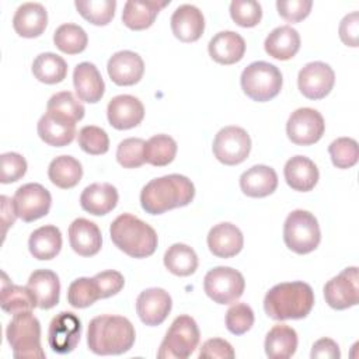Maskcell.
<instances>
[{"instance_id":"cell-1","label":"cell","mask_w":359,"mask_h":359,"mask_svg":"<svg viewBox=\"0 0 359 359\" xmlns=\"http://www.w3.org/2000/svg\"><path fill=\"white\" fill-rule=\"evenodd\" d=\"M195 196V187L181 174H168L150 180L140 192V205L146 213L161 215L187 206Z\"/></svg>"},{"instance_id":"cell-2","label":"cell","mask_w":359,"mask_h":359,"mask_svg":"<svg viewBox=\"0 0 359 359\" xmlns=\"http://www.w3.org/2000/svg\"><path fill=\"white\" fill-rule=\"evenodd\" d=\"M133 324L122 316L102 314L88 323L87 345L95 355H121L135 344Z\"/></svg>"},{"instance_id":"cell-3","label":"cell","mask_w":359,"mask_h":359,"mask_svg":"<svg viewBox=\"0 0 359 359\" xmlns=\"http://www.w3.org/2000/svg\"><path fill=\"white\" fill-rule=\"evenodd\" d=\"M314 306V292L306 282H283L271 287L264 297L265 313L278 321L300 320Z\"/></svg>"},{"instance_id":"cell-4","label":"cell","mask_w":359,"mask_h":359,"mask_svg":"<svg viewBox=\"0 0 359 359\" xmlns=\"http://www.w3.org/2000/svg\"><path fill=\"white\" fill-rule=\"evenodd\" d=\"M112 243L132 258H146L157 248V233L146 222L130 213L119 215L109 226Z\"/></svg>"},{"instance_id":"cell-5","label":"cell","mask_w":359,"mask_h":359,"mask_svg":"<svg viewBox=\"0 0 359 359\" xmlns=\"http://www.w3.org/2000/svg\"><path fill=\"white\" fill-rule=\"evenodd\" d=\"M6 337L15 359L45 358L41 346V324L31 311L14 314L7 325Z\"/></svg>"},{"instance_id":"cell-6","label":"cell","mask_w":359,"mask_h":359,"mask_svg":"<svg viewBox=\"0 0 359 359\" xmlns=\"http://www.w3.org/2000/svg\"><path fill=\"white\" fill-rule=\"evenodd\" d=\"M241 88L252 101L265 102L275 98L282 88L280 70L268 62L259 60L250 63L241 73Z\"/></svg>"},{"instance_id":"cell-7","label":"cell","mask_w":359,"mask_h":359,"mask_svg":"<svg viewBox=\"0 0 359 359\" xmlns=\"http://www.w3.org/2000/svg\"><path fill=\"white\" fill-rule=\"evenodd\" d=\"M321 240V231L316 216L307 210L296 209L287 215L283 224V241L296 254L314 251Z\"/></svg>"},{"instance_id":"cell-8","label":"cell","mask_w":359,"mask_h":359,"mask_svg":"<svg viewBox=\"0 0 359 359\" xmlns=\"http://www.w3.org/2000/svg\"><path fill=\"white\" fill-rule=\"evenodd\" d=\"M199 328L196 321L187 316H178L165 332L157 356L160 359H187L199 344Z\"/></svg>"},{"instance_id":"cell-9","label":"cell","mask_w":359,"mask_h":359,"mask_svg":"<svg viewBox=\"0 0 359 359\" xmlns=\"http://www.w3.org/2000/svg\"><path fill=\"white\" fill-rule=\"evenodd\" d=\"M245 280L241 272L230 266H216L203 279L205 293L217 304H231L244 292Z\"/></svg>"},{"instance_id":"cell-10","label":"cell","mask_w":359,"mask_h":359,"mask_svg":"<svg viewBox=\"0 0 359 359\" xmlns=\"http://www.w3.org/2000/svg\"><path fill=\"white\" fill-rule=\"evenodd\" d=\"M212 150L220 163L226 165L240 164L251 151L250 135L240 126H224L216 133Z\"/></svg>"},{"instance_id":"cell-11","label":"cell","mask_w":359,"mask_h":359,"mask_svg":"<svg viewBox=\"0 0 359 359\" xmlns=\"http://www.w3.org/2000/svg\"><path fill=\"white\" fill-rule=\"evenodd\" d=\"M325 130L323 115L313 108H299L286 122V133L292 143L310 146L317 143Z\"/></svg>"},{"instance_id":"cell-12","label":"cell","mask_w":359,"mask_h":359,"mask_svg":"<svg viewBox=\"0 0 359 359\" xmlns=\"http://www.w3.org/2000/svg\"><path fill=\"white\" fill-rule=\"evenodd\" d=\"M17 216L22 222H34L49 213L52 196L49 191L36 182L21 185L13 198Z\"/></svg>"},{"instance_id":"cell-13","label":"cell","mask_w":359,"mask_h":359,"mask_svg":"<svg viewBox=\"0 0 359 359\" xmlns=\"http://www.w3.org/2000/svg\"><path fill=\"white\" fill-rule=\"evenodd\" d=\"M324 299L335 310H345L358 304L359 276L358 268L349 266L324 285Z\"/></svg>"},{"instance_id":"cell-14","label":"cell","mask_w":359,"mask_h":359,"mask_svg":"<svg viewBox=\"0 0 359 359\" xmlns=\"http://www.w3.org/2000/svg\"><path fill=\"white\" fill-rule=\"evenodd\" d=\"M81 337V321L72 311L56 314L48 328V344L56 353L66 355L74 351Z\"/></svg>"},{"instance_id":"cell-15","label":"cell","mask_w":359,"mask_h":359,"mask_svg":"<svg viewBox=\"0 0 359 359\" xmlns=\"http://www.w3.org/2000/svg\"><path fill=\"white\" fill-rule=\"evenodd\" d=\"M335 83L332 67L324 62H310L303 66L297 76L300 93L309 100H321L330 94Z\"/></svg>"},{"instance_id":"cell-16","label":"cell","mask_w":359,"mask_h":359,"mask_svg":"<svg viewBox=\"0 0 359 359\" xmlns=\"http://www.w3.org/2000/svg\"><path fill=\"white\" fill-rule=\"evenodd\" d=\"M171 307V296L161 287L146 289L136 299L137 316L143 324L150 327L160 325L168 317Z\"/></svg>"},{"instance_id":"cell-17","label":"cell","mask_w":359,"mask_h":359,"mask_svg":"<svg viewBox=\"0 0 359 359\" xmlns=\"http://www.w3.org/2000/svg\"><path fill=\"white\" fill-rule=\"evenodd\" d=\"M38 135L49 146L63 147L70 144L76 136V121L72 118L46 111L38 121Z\"/></svg>"},{"instance_id":"cell-18","label":"cell","mask_w":359,"mask_h":359,"mask_svg":"<svg viewBox=\"0 0 359 359\" xmlns=\"http://www.w3.org/2000/svg\"><path fill=\"white\" fill-rule=\"evenodd\" d=\"M107 116L111 126L126 130L137 126L144 118V107L142 101L133 95L122 94L114 97L107 107Z\"/></svg>"},{"instance_id":"cell-19","label":"cell","mask_w":359,"mask_h":359,"mask_svg":"<svg viewBox=\"0 0 359 359\" xmlns=\"http://www.w3.org/2000/svg\"><path fill=\"white\" fill-rule=\"evenodd\" d=\"M109 79L118 86H133L140 81L144 73L143 59L132 50L114 53L107 65Z\"/></svg>"},{"instance_id":"cell-20","label":"cell","mask_w":359,"mask_h":359,"mask_svg":"<svg viewBox=\"0 0 359 359\" xmlns=\"http://www.w3.org/2000/svg\"><path fill=\"white\" fill-rule=\"evenodd\" d=\"M170 22L174 36L182 42H195L205 31L203 14L192 4H182L177 7Z\"/></svg>"},{"instance_id":"cell-21","label":"cell","mask_w":359,"mask_h":359,"mask_svg":"<svg viewBox=\"0 0 359 359\" xmlns=\"http://www.w3.org/2000/svg\"><path fill=\"white\" fill-rule=\"evenodd\" d=\"M69 241L76 254L81 257H93L101 250V230L94 222L79 217L69 226Z\"/></svg>"},{"instance_id":"cell-22","label":"cell","mask_w":359,"mask_h":359,"mask_svg":"<svg viewBox=\"0 0 359 359\" xmlns=\"http://www.w3.org/2000/svg\"><path fill=\"white\" fill-rule=\"evenodd\" d=\"M244 245L241 230L231 223H219L209 230L208 247L219 258H231L237 255Z\"/></svg>"},{"instance_id":"cell-23","label":"cell","mask_w":359,"mask_h":359,"mask_svg":"<svg viewBox=\"0 0 359 359\" xmlns=\"http://www.w3.org/2000/svg\"><path fill=\"white\" fill-rule=\"evenodd\" d=\"M73 84L79 100L90 104L98 102L105 91L101 73L95 65L90 62H81L74 67Z\"/></svg>"},{"instance_id":"cell-24","label":"cell","mask_w":359,"mask_h":359,"mask_svg":"<svg viewBox=\"0 0 359 359\" xmlns=\"http://www.w3.org/2000/svg\"><path fill=\"white\" fill-rule=\"evenodd\" d=\"M208 50L215 62L220 65H234L240 62L245 53V41L234 31H220L209 41Z\"/></svg>"},{"instance_id":"cell-25","label":"cell","mask_w":359,"mask_h":359,"mask_svg":"<svg viewBox=\"0 0 359 359\" xmlns=\"http://www.w3.org/2000/svg\"><path fill=\"white\" fill-rule=\"evenodd\" d=\"M119 195L108 182H94L84 188L80 195L81 208L94 216H102L115 209Z\"/></svg>"},{"instance_id":"cell-26","label":"cell","mask_w":359,"mask_h":359,"mask_svg":"<svg viewBox=\"0 0 359 359\" xmlns=\"http://www.w3.org/2000/svg\"><path fill=\"white\" fill-rule=\"evenodd\" d=\"M48 25V13L41 3L21 4L13 18L14 31L22 38H36Z\"/></svg>"},{"instance_id":"cell-27","label":"cell","mask_w":359,"mask_h":359,"mask_svg":"<svg viewBox=\"0 0 359 359\" xmlns=\"http://www.w3.org/2000/svg\"><path fill=\"white\" fill-rule=\"evenodd\" d=\"M283 175L292 189L307 192L318 182L320 172L313 160L306 156H294L286 161Z\"/></svg>"},{"instance_id":"cell-28","label":"cell","mask_w":359,"mask_h":359,"mask_svg":"<svg viewBox=\"0 0 359 359\" xmlns=\"http://www.w3.org/2000/svg\"><path fill=\"white\" fill-rule=\"evenodd\" d=\"M278 187V175L272 167L257 164L244 171L240 177L241 191L251 198H265Z\"/></svg>"},{"instance_id":"cell-29","label":"cell","mask_w":359,"mask_h":359,"mask_svg":"<svg viewBox=\"0 0 359 359\" xmlns=\"http://www.w3.org/2000/svg\"><path fill=\"white\" fill-rule=\"evenodd\" d=\"M34 293L38 307L48 310L59 303L60 282L57 275L50 269H36L29 275L28 285Z\"/></svg>"},{"instance_id":"cell-30","label":"cell","mask_w":359,"mask_h":359,"mask_svg":"<svg viewBox=\"0 0 359 359\" xmlns=\"http://www.w3.org/2000/svg\"><path fill=\"white\" fill-rule=\"evenodd\" d=\"M265 52L278 60L292 59L300 49V35L290 25H282L272 29L265 42Z\"/></svg>"},{"instance_id":"cell-31","label":"cell","mask_w":359,"mask_h":359,"mask_svg":"<svg viewBox=\"0 0 359 359\" xmlns=\"http://www.w3.org/2000/svg\"><path fill=\"white\" fill-rule=\"evenodd\" d=\"M170 1H136L129 0L123 6L122 11V22L133 29L142 31L153 25L158 11L165 7Z\"/></svg>"},{"instance_id":"cell-32","label":"cell","mask_w":359,"mask_h":359,"mask_svg":"<svg viewBox=\"0 0 359 359\" xmlns=\"http://www.w3.org/2000/svg\"><path fill=\"white\" fill-rule=\"evenodd\" d=\"M29 252L34 258L46 261L55 258L62 248V233L56 226L46 224L34 230L28 240Z\"/></svg>"},{"instance_id":"cell-33","label":"cell","mask_w":359,"mask_h":359,"mask_svg":"<svg viewBox=\"0 0 359 359\" xmlns=\"http://www.w3.org/2000/svg\"><path fill=\"white\" fill-rule=\"evenodd\" d=\"M264 348L269 359H287L296 352L297 334L286 324L273 325L265 337Z\"/></svg>"},{"instance_id":"cell-34","label":"cell","mask_w":359,"mask_h":359,"mask_svg":"<svg viewBox=\"0 0 359 359\" xmlns=\"http://www.w3.org/2000/svg\"><path fill=\"white\" fill-rule=\"evenodd\" d=\"M1 309L10 314H18L24 311H31L38 307L36 299L28 286H18L8 282L7 275L3 273L1 285Z\"/></svg>"},{"instance_id":"cell-35","label":"cell","mask_w":359,"mask_h":359,"mask_svg":"<svg viewBox=\"0 0 359 359\" xmlns=\"http://www.w3.org/2000/svg\"><path fill=\"white\" fill-rule=\"evenodd\" d=\"M48 177L53 185L62 189L76 187L83 177L80 161L72 156H59L48 167Z\"/></svg>"},{"instance_id":"cell-36","label":"cell","mask_w":359,"mask_h":359,"mask_svg":"<svg viewBox=\"0 0 359 359\" xmlns=\"http://www.w3.org/2000/svg\"><path fill=\"white\" fill-rule=\"evenodd\" d=\"M32 74L41 83L56 84L66 79L67 63L62 56L45 52L35 57L32 63Z\"/></svg>"},{"instance_id":"cell-37","label":"cell","mask_w":359,"mask_h":359,"mask_svg":"<svg viewBox=\"0 0 359 359\" xmlns=\"http://www.w3.org/2000/svg\"><path fill=\"white\" fill-rule=\"evenodd\" d=\"M164 265L177 276H189L198 268V255L189 245L175 243L165 251Z\"/></svg>"},{"instance_id":"cell-38","label":"cell","mask_w":359,"mask_h":359,"mask_svg":"<svg viewBox=\"0 0 359 359\" xmlns=\"http://www.w3.org/2000/svg\"><path fill=\"white\" fill-rule=\"evenodd\" d=\"M177 154V142L168 135H154L144 144V160L154 167L168 165Z\"/></svg>"},{"instance_id":"cell-39","label":"cell","mask_w":359,"mask_h":359,"mask_svg":"<svg viewBox=\"0 0 359 359\" xmlns=\"http://www.w3.org/2000/svg\"><path fill=\"white\" fill-rule=\"evenodd\" d=\"M55 46L67 55H76L87 48L88 36L77 24H62L53 32Z\"/></svg>"},{"instance_id":"cell-40","label":"cell","mask_w":359,"mask_h":359,"mask_svg":"<svg viewBox=\"0 0 359 359\" xmlns=\"http://www.w3.org/2000/svg\"><path fill=\"white\" fill-rule=\"evenodd\" d=\"M79 14L94 25H107L115 15V0H76Z\"/></svg>"},{"instance_id":"cell-41","label":"cell","mask_w":359,"mask_h":359,"mask_svg":"<svg viewBox=\"0 0 359 359\" xmlns=\"http://www.w3.org/2000/svg\"><path fill=\"white\" fill-rule=\"evenodd\" d=\"M331 161L337 168H351L358 163L359 146L352 137H338L328 146Z\"/></svg>"},{"instance_id":"cell-42","label":"cell","mask_w":359,"mask_h":359,"mask_svg":"<svg viewBox=\"0 0 359 359\" xmlns=\"http://www.w3.org/2000/svg\"><path fill=\"white\" fill-rule=\"evenodd\" d=\"M98 299L100 293L93 278L74 279L67 289V302L74 309H86Z\"/></svg>"},{"instance_id":"cell-43","label":"cell","mask_w":359,"mask_h":359,"mask_svg":"<svg viewBox=\"0 0 359 359\" xmlns=\"http://www.w3.org/2000/svg\"><path fill=\"white\" fill-rule=\"evenodd\" d=\"M77 142L83 151L93 156L104 154L109 149V137L107 132L100 126H94V125L83 126L79 130Z\"/></svg>"},{"instance_id":"cell-44","label":"cell","mask_w":359,"mask_h":359,"mask_svg":"<svg viewBox=\"0 0 359 359\" xmlns=\"http://www.w3.org/2000/svg\"><path fill=\"white\" fill-rule=\"evenodd\" d=\"M146 142L140 137L123 139L116 149V160L123 168H136L146 163L144 160Z\"/></svg>"},{"instance_id":"cell-45","label":"cell","mask_w":359,"mask_h":359,"mask_svg":"<svg viewBox=\"0 0 359 359\" xmlns=\"http://www.w3.org/2000/svg\"><path fill=\"white\" fill-rule=\"evenodd\" d=\"M230 15L237 25L251 28L259 24L262 7L254 0H234L230 3Z\"/></svg>"},{"instance_id":"cell-46","label":"cell","mask_w":359,"mask_h":359,"mask_svg":"<svg viewBox=\"0 0 359 359\" xmlns=\"http://www.w3.org/2000/svg\"><path fill=\"white\" fill-rule=\"evenodd\" d=\"M46 111L63 114L76 122L81 121L86 112L84 105L70 91H60L53 94L46 104Z\"/></svg>"},{"instance_id":"cell-47","label":"cell","mask_w":359,"mask_h":359,"mask_svg":"<svg viewBox=\"0 0 359 359\" xmlns=\"http://www.w3.org/2000/svg\"><path fill=\"white\" fill-rule=\"evenodd\" d=\"M226 327L234 335H243L254 325V311L245 303H234L226 313Z\"/></svg>"},{"instance_id":"cell-48","label":"cell","mask_w":359,"mask_h":359,"mask_svg":"<svg viewBox=\"0 0 359 359\" xmlns=\"http://www.w3.org/2000/svg\"><path fill=\"white\" fill-rule=\"evenodd\" d=\"M0 164H1V174H0V182L1 184H11L22 178L27 172V161L25 158L14 151L3 153L0 156Z\"/></svg>"},{"instance_id":"cell-49","label":"cell","mask_w":359,"mask_h":359,"mask_svg":"<svg viewBox=\"0 0 359 359\" xmlns=\"http://www.w3.org/2000/svg\"><path fill=\"white\" fill-rule=\"evenodd\" d=\"M93 279L98 289L100 299H107L119 293L125 285L123 275L114 269L98 272L97 275L93 276Z\"/></svg>"},{"instance_id":"cell-50","label":"cell","mask_w":359,"mask_h":359,"mask_svg":"<svg viewBox=\"0 0 359 359\" xmlns=\"http://www.w3.org/2000/svg\"><path fill=\"white\" fill-rule=\"evenodd\" d=\"M313 7L311 0H278L276 8L279 15L287 22H300L304 20Z\"/></svg>"},{"instance_id":"cell-51","label":"cell","mask_w":359,"mask_h":359,"mask_svg":"<svg viewBox=\"0 0 359 359\" xmlns=\"http://www.w3.org/2000/svg\"><path fill=\"white\" fill-rule=\"evenodd\" d=\"M236 356L233 346L230 342L222 338H212L202 344L199 351L201 359H212V358H220V359H233Z\"/></svg>"},{"instance_id":"cell-52","label":"cell","mask_w":359,"mask_h":359,"mask_svg":"<svg viewBox=\"0 0 359 359\" xmlns=\"http://www.w3.org/2000/svg\"><path fill=\"white\" fill-rule=\"evenodd\" d=\"M339 38L341 41L352 48L358 46L359 41V13L352 11L346 14L339 24Z\"/></svg>"},{"instance_id":"cell-53","label":"cell","mask_w":359,"mask_h":359,"mask_svg":"<svg viewBox=\"0 0 359 359\" xmlns=\"http://www.w3.org/2000/svg\"><path fill=\"white\" fill-rule=\"evenodd\" d=\"M310 356H311V359H320V358L339 359L341 358V352H339L338 344L334 339H331V338H321V339H318V341H316L313 344Z\"/></svg>"},{"instance_id":"cell-54","label":"cell","mask_w":359,"mask_h":359,"mask_svg":"<svg viewBox=\"0 0 359 359\" xmlns=\"http://www.w3.org/2000/svg\"><path fill=\"white\" fill-rule=\"evenodd\" d=\"M0 201H1V222L4 224V231L3 233L6 234L7 229L14 224V222L18 216H17L13 199L3 195V196H0Z\"/></svg>"}]
</instances>
